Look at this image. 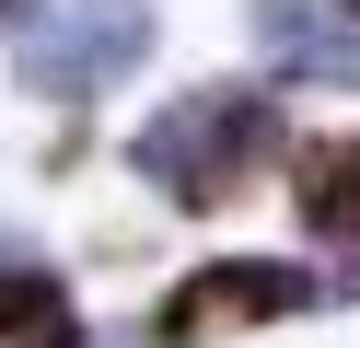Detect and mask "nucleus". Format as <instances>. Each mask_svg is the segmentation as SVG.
<instances>
[{"label":"nucleus","instance_id":"3","mask_svg":"<svg viewBox=\"0 0 360 348\" xmlns=\"http://www.w3.org/2000/svg\"><path fill=\"white\" fill-rule=\"evenodd\" d=\"M314 302H337V278H314L302 255H198L140 314V348H221V337H256V325L314 314Z\"/></svg>","mask_w":360,"mask_h":348},{"label":"nucleus","instance_id":"6","mask_svg":"<svg viewBox=\"0 0 360 348\" xmlns=\"http://www.w3.org/2000/svg\"><path fill=\"white\" fill-rule=\"evenodd\" d=\"M0 348H94L70 278H58L24 232H0Z\"/></svg>","mask_w":360,"mask_h":348},{"label":"nucleus","instance_id":"2","mask_svg":"<svg viewBox=\"0 0 360 348\" xmlns=\"http://www.w3.org/2000/svg\"><path fill=\"white\" fill-rule=\"evenodd\" d=\"M151 35H163V0H47V12L12 35V82L35 105H105L128 70H151Z\"/></svg>","mask_w":360,"mask_h":348},{"label":"nucleus","instance_id":"5","mask_svg":"<svg viewBox=\"0 0 360 348\" xmlns=\"http://www.w3.org/2000/svg\"><path fill=\"white\" fill-rule=\"evenodd\" d=\"M279 186H290V221H302V244L360 255V139H290Z\"/></svg>","mask_w":360,"mask_h":348},{"label":"nucleus","instance_id":"4","mask_svg":"<svg viewBox=\"0 0 360 348\" xmlns=\"http://www.w3.org/2000/svg\"><path fill=\"white\" fill-rule=\"evenodd\" d=\"M244 46L267 93H360V0H256Z\"/></svg>","mask_w":360,"mask_h":348},{"label":"nucleus","instance_id":"1","mask_svg":"<svg viewBox=\"0 0 360 348\" xmlns=\"http://www.w3.org/2000/svg\"><path fill=\"white\" fill-rule=\"evenodd\" d=\"M279 162H290V105L256 70H244V82H186V93H163V105L128 128V174L163 209H186V221L244 209Z\"/></svg>","mask_w":360,"mask_h":348},{"label":"nucleus","instance_id":"7","mask_svg":"<svg viewBox=\"0 0 360 348\" xmlns=\"http://www.w3.org/2000/svg\"><path fill=\"white\" fill-rule=\"evenodd\" d=\"M35 12H47V0H0V35H24V23H35Z\"/></svg>","mask_w":360,"mask_h":348}]
</instances>
